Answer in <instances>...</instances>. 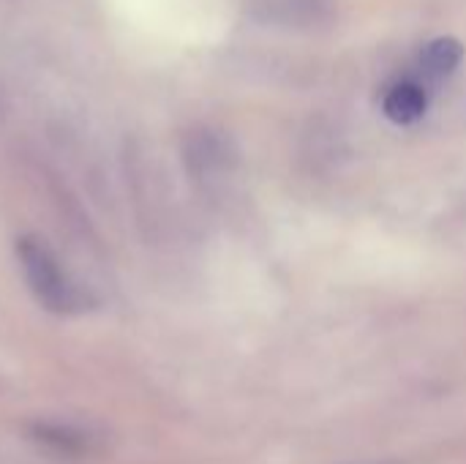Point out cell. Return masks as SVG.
I'll return each instance as SVG.
<instances>
[{"mask_svg": "<svg viewBox=\"0 0 466 464\" xmlns=\"http://www.w3.org/2000/svg\"><path fill=\"white\" fill-rule=\"evenodd\" d=\"M16 257L22 263V271H25V279H27L33 295L49 312L79 314L90 306V298L66 276V271L60 268L55 254L41 241H33V238L16 241Z\"/></svg>", "mask_w": 466, "mask_h": 464, "instance_id": "1", "label": "cell"}, {"mask_svg": "<svg viewBox=\"0 0 466 464\" xmlns=\"http://www.w3.org/2000/svg\"><path fill=\"white\" fill-rule=\"evenodd\" d=\"M251 5L259 19L287 27H309L328 14V0H251Z\"/></svg>", "mask_w": 466, "mask_h": 464, "instance_id": "2", "label": "cell"}, {"mask_svg": "<svg viewBox=\"0 0 466 464\" xmlns=\"http://www.w3.org/2000/svg\"><path fill=\"white\" fill-rule=\"evenodd\" d=\"M426 109H429V93L415 79L396 82L385 93V98H382V112L396 126H412V123H418L426 115Z\"/></svg>", "mask_w": 466, "mask_h": 464, "instance_id": "3", "label": "cell"}, {"mask_svg": "<svg viewBox=\"0 0 466 464\" xmlns=\"http://www.w3.org/2000/svg\"><path fill=\"white\" fill-rule=\"evenodd\" d=\"M30 438L49 454L66 459H79L93 449V438L87 432L66 424H35L30 427Z\"/></svg>", "mask_w": 466, "mask_h": 464, "instance_id": "4", "label": "cell"}, {"mask_svg": "<svg viewBox=\"0 0 466 464\" xmlns=\"http://www.w3.org/2000/svg\"><path fill=\"white\" fill-rule=\"evenodd\" d=\"M464 60V44L456 36H440L420 52V68L431 79H448Z\"/></svg>", "mask_w": 466, "mask_h": 464, "instance_id": "5", "label": "cell"}]
</instances>
